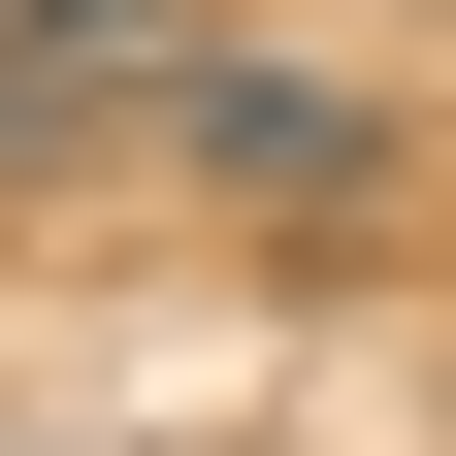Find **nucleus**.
I'll return each mask as SVG.
<instances>
[{"instance_id":"nucleus-1","label":"nucleus","mask_w":456,"mask_h":456,"mask_svg":"<svg viewBox=\"0 0 456 456\" xmlns=\"http://www.w3.org/2000/svg\"><path fill=\"white\" fill-rule=\"evenodd\" d=\"M163 196H196V228H261V261H391V98L228 33V66L163 98Z\"/></svg>"},{"instance_id":"nucleus-2","label":"nucleus","mask_w":456,"mask_h":456,"mask_svg":"<svg viewBox=\"0 0 456 456\" xmlns=\"http://www.w3.org/2000/svg\"><path fill=\"white\" fill-rule=\"evenodd\" d=\"M228 66V0H0V196L66 163H163V98Z\"/></svg>"}]
</instances>
